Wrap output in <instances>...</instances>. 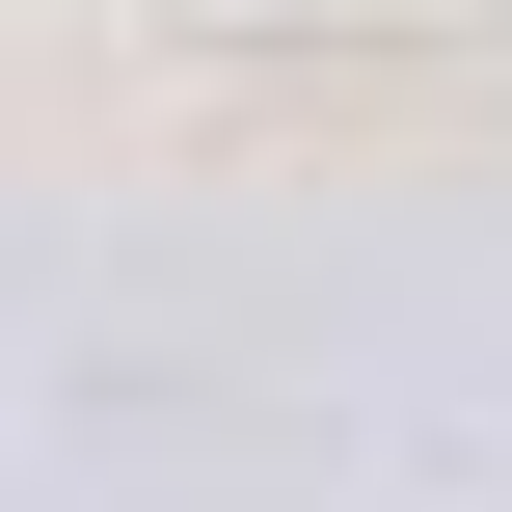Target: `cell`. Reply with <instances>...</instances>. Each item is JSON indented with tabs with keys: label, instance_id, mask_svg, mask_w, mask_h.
<instances>
[{
	"label": "cell",
	"instance_id": "cell-1",
	"mask_svg": "<svg viewBox=\"0 0 512 512\" xmlns=\"http://www.w3.org/2000/svg\"><path fill=\"white\" fill-rule=\"evenodd\" d=\"M378 27H432V0H378Z\"/></svg>",
	"mask_w": 512,
	"mask_h": 512
}]
</instances>
